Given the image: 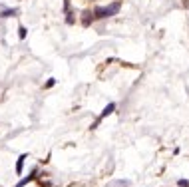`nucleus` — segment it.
I'll list each match as a JSON object with an SVG mask.
<instances>
[{"mask_svg": "<svg viewBox=\"0 0 189 187\" xmlns=\"http://www.w3.org/2000/svg\"><path fill=\"white\" fill-rule=\"evenodd\" d=\"M114 110H116V104H108V107H105L104 112H102V115H100V120H102V118H105V115H110Z\"/></svg>", "mask_w": 189, "mask_h": 187, "instance_id": "20e7f679", "label": "nucleus"}, {"mask_svg": "<svg viewBox=\"0 0 189 187\" xmlns=\"http://www.w3.org/2000/svg\"><path fill=\"white\" fill-rule=\"evenodd\" d=\"M24 36H26V28L20 26V38H24Z\"/></svg>", "mask_w": 189, "mask_h": 187, "instance_id": "0eeeda50", "label": "nucleus"}, {"mask_svg": "<svg viewBox=\"0 0 189 187\" xmlns=\"http://www.w3.org/2000/svg\"><path fill=\"white\" fill-rule=\"evenodd\" d=\"M36 171H38V169H34L32 173L28 175V177H24V179L20 181V183H18V185H16V187H24V185H28V183H30V181H32V179H34V175H36Z\"/></svg>", "mask_w": 189, "mask_h": 187, "instance_id": "f03ea898", "label": "nucleus"}, {"mask_svg": "<svg viewBox=\"0 0 189 187\" xmlns=\"http://www.w3.org/2000/svg\"><path fill=\"white\" fill-rule=\"evenodd\" d=\"M24 159H26V155H20L18 157V163H16V173H22V167H24Z\"/></svg>", "mask_w": 189, "mask_h": 187, "instance_id": "7ed1b4c3", "label": "nucleus"}, {"mask_svg": "<svg viewBox=\"0 0 189 187\" xmlns=\"http://www.w3.org/2000/svg\"><path fill=\"white\" fill-rule=\"evenodd\" d=\"M177 185H179V187H189V181L187 179H179V181H177Z\"/></svg>", "mask_w": 189, "mask_h": 187, "instance_id": "423d86ee", "label": "nucleus"}, {"mask_svg": "<svg viewBox=\"0 0 189 187\" xmlns=\"http://www.w3.org/2000/svg\"><path fill=\"white\" fill-rule=\"evenodd\" d=\"M8 16H16V10H4L2 12V18H8Z\"/></svg>", "mask_w": 189, "mask_h": 187, "instance_id": "39448f33", "label": "nucleus"}, {"mask_svg": "<svg viewBox=\"0 0 189 187\" xmlns=\"http://www.w3.org/2000/svg\"><path fill=\"white\" fill-rule=\"evenodd\" d=\"M94 16H96V18H108V16H111V10H110V6H108V8H102V6H98L96 10H94Z\"/></svg>", "mask_w": 189, "mask_h": 187, "instance_id": "f257e3e1", "label": "nucleus"}]
</instances>
